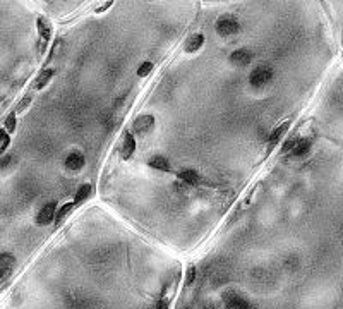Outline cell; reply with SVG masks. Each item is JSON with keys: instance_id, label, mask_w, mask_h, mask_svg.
<instances>
[{"instance_id": "cell-11", "label": "cell", "mask_w": 343, "mask_h": 309, "mask_svg": "<svg viewBox=\"0 0 343 309\" xmlns=\"http://www.w3.org/2000/svg\"><path fill=\"white\" fill-rule=\"evenodd\" d=\"M36 28H38V33L43 38V42H48V40L52 38V24H50V21L46 18L40 16V18L36 19Z\"/></svg>"}, {"instance_id": "cell-5", "label": "cell", "mask_w": 343, "mask_h": 309, "mask_svg": "<svg viewBox=\"0 0 343 309\" xmlns=\"http://www.w3.org/2000/svg\"><path fill=\"white\" fill-rule=\"evenodd\" d=\"M55 211H57V203H55V201L46 203L45 206L38 211V215H36V223H38V225L52 223L53 218H55Z\"/></svg>"}, {"instance_id": "cell-1", "label": "cell", "mask_w": 343, "mask_h": 309, "mask_svg": "<svg viewBox=\"0 0 343 309\" xmlns=\"http://www.w3.org/2000/svg\"><path fill=\"white\" fill-rule=\"evenodd\" d=\"M223 308L225 309H256L254 304L240 292L228 290L223 294Z\"/></svg>"}, {"instance_id": "cell-15", "label": "cell", "mask_w": 343, "mask_h": 309, "mask_svg": "<svg viewBox=\"0 0 343 309\" xmlns=\"http://www.w3.org/2000/svg\"><path fill=\"white\" fill-rule=\"evenodd\" d=\"M179 176V179L180 180H184V182H187V184H191V186H194V184H197L199 182V174L196 172V170H193V169H186V170H182V172H179L177 174Z\"/></svg>"}, {"instance_id": "cell-4", "label": "cell", "mask_w": 343, "mask_h": 309, "mask_svg": "<svg viewBox=\"0 0 343 309\" xmlns=\"http://www.w3.org/2000/svg\"><path fill=\"white\" fill-rule=\"evenodd\" d=\"M154 127V117L153 115H148V113H144V115H139L134 119L132 122V129L136 134H139V136H144V134L151 132Z\"/></svg>"}, {"instance_id": "cell-7", "label": "cell", "mask_w": 343, "mask_h": 309, "mask_svg": "<svg viewBox=\"0 0 343 309\" xmlns=\"http://www.w3.org/2000/svg\"><path fill=\"white\" fill-rule=\"evenodd\" d=\"M134 151H136V139H134V136L129 131H126L124 132V143L120 146V156L124 160H129L134 154Z\"/></svg>"}, {"instance_id": "cell-10", "label": "cell", "mask_w": 343, "mask_h": 309, "mask_svg": "<svg viewBox=\"0 0 343 309\" xmlns=\"http://www.w3.org/2000/svg\"><path fill=\"white\" fill-rule=\"evenodd\" d=\"M288 127H290V120H285L283 124H280V126L270 134V139H268V146H270V150H273V148L277 146V143L283 137V134L288 131Z\"/></svg>"}, {"instance_id": "cell-25", "label": "cell", "mask_w": 343, "mask_h": 309, "mask_svg": "<svg viewBox=\"0 0 343 309\" xmlns=\"http://www.w3.org/2000/svg\"><path fill=\"white\" fill-rule=\"evenodd\" d=\"M29 102H31V96H24V98L19 102L18 105V112H22V110L26 109V105H29Z\"/></svg>"}, {"instance_id": "cell-22", "label": "cell", "mask_w": 343, "mask_h": 309, "mask_svg": "<svg viewBox=\"0 0 343 309\" xmlns=\"http://www.w3.org/2000/svg\"><path fill=\"white\" fill-rule=\"evenodd\" d=\"M194 280H196V268L189 266L187 268V275H186V287H191Z\"/></svg>"}, {"instance_id": "cell-16", "label": "cell", "mask_w": 343, "mask_h": 309, "mask_svg": "<svg viewBox=\"0 0 343 309\" xmlns=\"http://www.w3.org/2000/svg\"><path fill=\"white\" fill-rule=\"evenodd\" d=\"M311 151V141L309 139H300L295 143L294 150H292V154L294 156H305V154Z\"/></svg>"}, {"instance_id": "cell-3", "label": "cell", "mask_w": 343, "mask_h": 309, "mask_svg": "<svg viewBox=\"0 0 343 309\" xmlns=\"http://www.w3.org/2000/svg\"><path fill=\"white\" fill-rule=\"evenodd\" d=\"M238 29H240V24L234 18L225 16V18H220L216 21V33L221 36H232L235 33H238Z\"/></svg>"}, {"instance_id": "cell-12", "label": "cell", "mask_w": 343, "mask_h": 309, "mask_svg": "<svg viewBox=\"0 0 343 309\" xmlns=\"http://www.w3.org/2000/svg\"><path fill=\"white\" fill-rule=\"evenodd\" d=\"M203 43H204V36L201 35V33H196V35L187 38L186 45H184V50H186L187 53H194L203 46Z\"/></svg>"}, {"instance_id": "cell-8", "label": "cell", "mask_w": 343, "mask_h": 309, "mask_svg": "<svg viewBox=\"0 0 343 309\" xmlns=\"http://www.w3.org/2000/svg\"><path fill=\"white\" fill-rule=\"evenodd\" d=\"M251 60H252V53L249 52V50H245V48L235 50V52L230 55V62L235 64V66H238V67L249 66V64H251Z\"/></svg>"}, {"instance_id": "cell-13", "label": "cell", "mask_w": 343, "mask_h": 309, "mask_svg": "<svg viewBox=\"0 0 343 309\" xmlns=\"http://www.w3.org/2000/svg\"><path fill=\"white\" fill-rule=\"evenodd\" d=\"M148 165L151 167V169L154 170H160V172H170V162H168L165 156H160V154H156V156H151L150 160H148Z\"/></svg>"}, {"instance_id": "cell-17", "label": "cell", "mask_w": 343, "mask_h": 309, "mask_svg": "<svg viewBox=\"0 0 343 309\" xmlns=\"http://www.w3.org/2000/svg\"><path fill=\"white\" fill-rule=\"evenodd\" d=\"M91 196V186L89 184H84L77 189L76 196H74V204H81L83 201H86L88 198Z\"/></svg>"}, {"instance_id": "cell-9", "label": "cell", "mask_w": 343, "mask_h": 309, "mask_svg": "<svg viewBox=\"0 0 343 309\" xmlns=\"http://www.w3.org/2000/svg\"><path fill=\"white\" fill-rule=\"evenodd\" d=\"M65 167L72 172H77L84 167V156L79 153V151H72V153L67 154L65 158Z\"/></svg>"}, {"instance_id": "cell-14", "label": "cell", "mask_w": 343, "mask_h": 309, "mask_svg": "<svg viewBox=\"0 0 343 309\" xmlns=\"http://www.w3.org/2000/svg\"><path fill=\"white\" fill-rule=\"evenodd\" d=\"M53 69H45V70H42V72L38 74V77H36V81H35V89H42V88H45L46 85H48V81L53 77Z\"/></svg>"}, {"instance_id": "cell-6", "label": "cell", "mask_w": 343, "mask_h": 309, "mask_svg": "<svg viewBox=\"0 0 343 309\" xmlns=\"http://www.w3.org/2000/svg\"><path fill=\"white\" fill-rule=\"evenodd\" d=\"M14 266H16V258L11 253L0 254V282H4L11 275Z\"/></svg>"}, {"instance_id": "cell-2", "label": "cell", "mask_w": 343, "mask_h": 309, "mask_svg": "<svg viewBox=\"0 0 343 309\" xmlns=\"http://www.w3.org/2000/svg\"><path fill=\"white\" fill-rule=\"evenodd\" d=\"M271 79H273V70L268 66L256 67L251 72V76H249V83H251L252 88H263V86H266Z\"/></svg>"}, {"instance_id": "cell-24", "label": "cell", "mask_w": 343, "mask_h": 309, "mask_svg": "<svg viewBox=\"0 0 343 309\" xmlns=\"http://www.w3.org/2000/svg\"><path fill=\"white\" fill-rule=\"evenodd\" d=\"M295 143H297V139H288V141H285L283 148H281V153H287V151H292V150H294V146H295Z\"/></svg>"}, {"instance_id": "cell-21", "label": "cell", "mask_w": 343, "mask_h": 309, "mask_svg": "<svg viewBox=\"0 0 343 309\" xmlns=\"http://www.w3.org/2000/svg\"><path fill=\"white\" fill-rule=\"evenodd\" d=\"M153 70V62H143L139 66V69H137V76L139 77H146L148 74Z\"/></svg>"}, {"instance_id": "cell-20", "label": "cell", "mask_w": 343, "mask_h": 309, "mask_svg": "<svg viewBox=\"0 0 343 309\" xmlns=\"http://www.w3.org/2000/svg\"><path fill=\"white\" fill-rule=\"evenodd\" d=\"M72 208H74V203H67V204H64L62 208H60L59 211H55V217H57V220H62V218H65L67 215L72 211Z\"/></svg>"}, {"instance_id": "cell-26", "label": "cell", "mask_w": 343, "mask_h": 309, "mask_svg": "<svg viewBox=\"0 0 343 309\" xmlns=\"http://www.w3.org/2000/svg\"><path fill=\"white\" fill-rule=\"evenodd\" d=\"M107 7H112V2H107V4H103V7L96 9V12H103V9H107Z\"/></svg>"}, {"instance_id": "cell-18", "label": "cell", "mask_w": 343, "mask_h": 309, "mask_svg": "<svg viewBox=\"0 0 343 309\" xmlns=\"http://www.w3.org/2000/svg\"><path fill=\"white\" fill-rule=\"evenodd\" d=\"M9 144H11V137H9V134L5 132V129H0V153H4V151L9 148Z\"/></svg>"}, {"instance_id": "cell-19", "label": "cell", "mask_w": 343, "mask_h": 309, "mask_svg": "<svg viewBox=\"0 0 343 309\" xmlns=\"http://www.w3.org/2000/svg\"><path fill=\"white\" fill-rule=\"evenodd\" d=\"M16 126H18V119H16V112H12L5 119V129H7V132H14Z\"/></svg>"}, {"instance_id": "cell-23", "label": "cell", "mask_w": 343, "mask_h": 309, "mask_svg": "<svg viewBox=\"0 0 343 309\" xmlns=\"http://www.w3.org/2000/svg\"><path fill=\"white\" fill-rule=\"evenodd\" d=\"M12 162H14L12 156H0V170L7 169L9 165H12Z\"/></svg>"}]
</instances>
